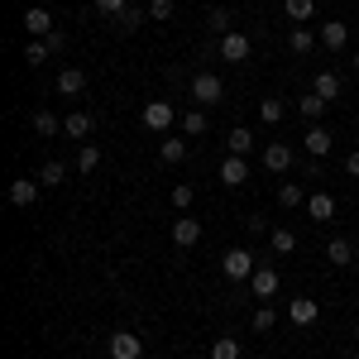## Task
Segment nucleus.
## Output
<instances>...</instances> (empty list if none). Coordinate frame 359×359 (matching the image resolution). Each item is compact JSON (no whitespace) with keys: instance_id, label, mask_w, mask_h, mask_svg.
<instances>
[{"instance_id":"11","label":"nucleus","mask_w":359,"mask_h":359,"mask_svg":"<svg viewBox=\"0 0 359 359\" xmlns=\"http://www.w3.org/2000/svg\"><path fill=\"white\" fill-rule=\"evenodd\" d=\"M39 187L43 182H34V177H15L10 182V206H34L39 201Z\"/></svg>"},{"instance_id":"34","label":"nucleus","mask_w":359,"mask_h":359,"mask_svg":"<svg viewBox=\"0 0 359 359\" xmlns=\"http://www.w3.org/2000/svg\"><path fill=\"white\" fill-rule=\"evenodd\" d=\"M259 120H264V125H278V120H283V101H264V106H259Z\"/></svg>"},{"instance_id":"24","label":"nucleus","mask_w":359,"mask_h":359,"mask_svg":"<svg viewBox=\"0 0 359 359\" xmlns=\"http://www.w3.org/2000/svg\"><path fill=\"white\" fill-rule=\"evenodd\" d=\"M158 158H163V163H182V158H187V144H182V139H172V135H168L163 144H158Z\"/></svg>"},{"instance_id":"30","label":"nucleus","mask_w":359,"mask_h":359,"mask_svg":"<svg viewBox=\"0 0 359 359\" xmlns=\"http://www.w3.org/2000/svg\"><path fill=\"white\" fill-rule=\"evenodd\" d=\"M25 57L34 62V67H39V62H48V57H53V48H48L43 39H29V43H25Z\"/></svg>"},{"instance_id":"9","label":"nucleus","mask_w":359,"mask_h":359,"mask_svg":"<svg viewBox=\"0 0 359 359\" xmlns=\"http://www.w3.org/2000/svg\"><path fill=\"white\" fill-rule=\"evenodd\" d=\"M225 149H230L235 158H249V154L259 149V144H254V130H245V125H235V130L225 135Z\"/></svg>"},{"instance_id":"8","label":"nucleus","mask_w":359,"mask_h":359,"mask_svg":"<svg viewBox=\"0 0 359 359\" xmlns=\"http://www.w3.org/2000/svg\"><path fill=\"white\" fill-rule=\"evenodd\" d=\"M221 57H225V62H245V57H249V39L240 34V29L221 34Z\"/></svg>"},{"instance_id":"26","label":"nucleus","mask_w":359,"mask_h":359,"mask_svg":"<svg viewBox=\"0 0 359 359\" xmlns=\"http://www.w3.org/2000/svg\"><path fill=\"white\" fill-rule=\"evenodd\" d=\"M115 25H120V34H135V29L144 25V10H139V5H125V10L115 15Z\"/></svg>"},{"instance_id":"25","label":"nucleus","mask_w":359,"mask_h":359,"mask_svg":"<svg viewBox=\"0 0 359 359\" xmlns=\"http://www.w3.org/2000/svg\"><path fill=\"white\" fill-rule=\"evenodd\" d=\"M302 201H306L302 182H283V187H278V206H287V211H292V206H302Z\"/></svg>"},{"instance_id":"17","label":"nucleus","mask_w":359,"mask_h":359,"mask_svg":"<svg viewBox=\"0 0 359 359\" xmlns=\"http://www.w3.org/2000/svg\"><path fill=\"white\" fill-rule=\"evenodd\" d=\"M245 177H249V163H245V158H235V154H230V158L221 163V182H225V187H240Z\"/></svg>"},{"instance_id":"23","label":"nucleus","mask_w":359,"mask_h":359,"mask_svg":"<svg viewBox=\"0 0 359 359\" xmlns=\"http://www.w3.org/2000/svg\"><path fill=\"white\" fill-rule=\"evenodd\" d=\"M283 10H287L292 25H306V20L316 15V0H283Z\"/></svg>"},{"instance_id":"15","label":"nucleus","mask_w":359,"mask_h":359,"mask_svg":"<svg viewBox=\"0 0 359 359\" xmlns=\"http://www.w3.org/2000/svg\"><path fill=\"white\" fill-rule=\"evenodd\" d=\"M326 106H331V101H321L316 91H306V96H297V115H302V120H311V125H316V120L326 115Z\"/></svg>"},{"instance_id":"20","label":"nucleus","mask_w":359,"mask_h":359,"mask_svg":"<svg viewBox=\"0 0 359 359\" xmlns=\"http://www.w3.org/2000/svg\"><path fill=\"white\" fill-rule=\"evenodd\" d=\"M311 91H316V96H321V101H335V96H340V91H345V82H340V77H335V72H316V86H311Z\"/></svg>"},{"instance_id":"16","label":"nucleus","mask_w":359,"mask_h":359,"mask_svg":"<svg viewBox=\"0 0 359 359\" xmlns=\"http://www.w3.org/2000/svg\"><path fill=\"white\" fill-rule=\"evenodd\" d=\"M91 125H96V120H91L86 111H72L67 120H62V135H67V139H86V135H91Z\"/></svg>"},{"instance_id":"32","label":"nucleus","mask_w":359,"mask_h":359,"mask_svg":"<svg viewBox=\"0 0 359 359\" xmlns=\"http://www.w3.org/2000/svg\"><path fill=\"white\" fill-rule=\"evenodd\" d=\"M269 240H273V254H292V249H297V235H292V230H273Z\"/></svg>"},{"instance_id":"1","label":"nucleus","mask_w":359,"mask_h":359,"mask_svg":"<svg viewBox=\"0 0 359 359\" xmlns=\"http://www.w3.org/2000/svg\"><path fill=\"white\" fill-rule=\"evenodd\" d=\"M221 273L230 278V283H245V278H254V254L249 249H230L221 259Z\"/></svg>"},{"instance_id":"3","label":"nucleus","mask_w":359,"mask_h":359,"mask_svg":"<svg viewBox=\"0 0 359 359\" xmlns=\"http://www.w3.org/2000/svg\"><path fill=\"white\" fill-rule=\"evenodd\" d=\"M172 120H177L172 101H149V106H144V130H154V135H163Z\"/></svg>"},{"instance_id":"38","label":"nucleus","mask_w":359,"mask_h":359,"mask_svg":"<svg viewBox=\"0 0 359 359\" xmlns=\"http://www.w3.org/2000/svg\"><path fill=\"white\" fill-rule=\"evenodd\" d=\"M91 5H96V10H101L106 20H115V15H120V10H125L130 0H91Z\"/></svg>"},{"instance_id":"33","label":"nucleus","mask_w":359,"mask_h":359,"mask_svg":"<svg viewBox=\"0 0 359 359\" xmlns=\"http://www.w3.org/2000/svg\"><path fill=\"white\" fill-rule=\"evenodd\" d=\"M96 163H101V149H96V144H82V154H77V168H82V172H91Z\"/></svg>"},{"instance_id":"41","label":"nucleus","mask_w":359,"mask_h":359,"mask_svg":"<svg viewBox=\"0 0 359 359\" xmlns=\"http://www.w3.org/2000/svg\"><path fill=\"white\" fill-rule=\"evenodd\" d=\"M345 172H350V177H359V149L350 154V158H345Z\"/></svg>"},{"instance_id":"42","label":"nucleus","mask_w":359,"mask_h":359,"mask_svg":"<svg viewBox=\"0 0 359 359\" xmlns=\"http://www.w3.org/2000/svg\"><path fill=\"white\" fill-rule=\"evenodd\" d=\"M355 72H359V53H355Z\"/></svg>"},{"instance_id":"19","label":"nucleus","mask_w":359,"mask_h":359,"mask_svg":"<svg viewBox=\"0 0 359 359\" xmlns=\"http://www.w3.org/2000/svg\"><path fill=\"white\" fill-rule=\"evenodd\" d=\"M249 287H254V297H273V292H278V273H273V269H254Z\"/></svg>"},{"instance_id":"14","label":"nucleus","mask_w":359,"mask_h":359,"mask_svg":"<svg viewBox=\"0 0 359 359\" xmlns=\"http://www.w3.org/2000/svg\"><path fill=\"white\" fill-rule=\"evenodd\" d=\"M57 91H62V96H82L86 91V72L82 67H62V72H57Z\"/></svg>"},{"instance_id":"2","label":"nucleus","mask_w":359,"mask_h":359,"mask_svg":"<svg viewBox=\"0 0 359 359\" xmlns=\"http://www.w3.org/2000/svg\"><path fill=\"white\" fill-rule=\"evenodd\" d=\"M221 77H216V72H196L192 77V96H196V106H216V101H221Z\"/></svg>"},{"instance_id":"22","label":"nucleus","mask_w":359,"mask_h":359,"mask_svg":"<svg viewBox=\"0 0 359 359\" xmlns=\"http://www.w3.org/2000/svg\"><path fill=\"white\" fill-rule=\"evenodd\" d=\"M326 259H331L335 269H345V264L355 259V249H350V240H345V235H335L331 245H326Z\"/></svg>"},{"instance_id":"12","label":"nucleus","mask_w":359,"mask_h":359,"mask_svg":"<svg viewBox=\"0 0 359 359\" xmlns=\"http://www.w3.org/2000/svg\"><path fill=\"white\" fill-rule=\"evenodd\" d=\"M316 39H321V43H326V48H345V43H350V25H340V20H326V25L316 29Z\"/></svg>"},{"instance_id":"29","label":"nucleus","mask_w":359,"mask_h":359,"mask_svg":"<svg viewBox=\"0 0 359 359\" xmlns=\"http://www.w3.org/2000/svg\"><path fill=\"white\" fill-rule=\"evenodd\" d=\"M211 359H240V340H235V335H221V340L211 345Z\"/></svg>"},{"instance_id":"18","label":"nucleus","mask_w":359,"mask_h":359,"mask_svg":"<svg viewBox=\"0 0 359 359\" xmlns=\"http://www.w3.org/2000/svg\"><path fill=\"white\" fill-rule=\"evenodd\" d=\"M306 211H311V221H331V216H335V196L331 192L306 196Z\"/></svg>"},{"instance_id":"6","label":"nucleus","mask_w":359,"mask_h":359,"mask_svg":"<svg viewBox=\"0 0 359 359\" xmlns=\"http://www.w3.org/2000/svg\"><path fill=\"white\" fill-rule=\"evenodd\" d=\"M302 149L311 154V158H326V154L335 149L331 130H326V125H311V130H306V139H302Z\"/></svg>"},{"instance_id":"36","label":"nucleus","mask_w":359,"mask_h":359,"mask_svg":"<svg viewBox=\"0 0 359 359\" xmlns=\"http://www.w3.org/2000/svg\"><path fill=\"white\" fill-rule=\"evenodd\" d=\"M172 206H177V211H187V206H192V187H187V182H177V187H172Z\"/></svg>"},{"instance_id":"27","label":"nucleus","mask_w":359,"mask_h":359,"mask_svg":"<svg viewBox=\"0 0 359 359\" xmlns=\"http://www.w3.org/2000/svg\"><path fill=\"white\" fill-rule=\"evenodd\" d=\"M57 130H62V120H57L53 111H39V115H34V135L48 139V135H57Z\"/></svg>"},{"instance_id":"7","label":"nucleus","mask_w":359,"mask_h":359,"mask_svg":"<svg viewBox=\"0 0 359 359\" xmlns=\"http://www.w3.org/2000/svg\"><path fill=\"white\" fill-rule=\"evenodd\" d=\"M25 29H29V39H48V34H53V15H48L43 5H29L25 10Z\"/></svg>"},{"instance_id":"37","label":"nucleus","mask_w":359,"mask_h":359,"mask_svg":"<svg viewBox=\"0 0 359 359\" xmlns=\"http://www.w3.org/2000/svg\"><path fill=\"white\" fill-rule=\"evenodd\" d=\"M149 20H172V0H149Z\"/></svg>"},{"instance_id":"21","label":"nucleus","mask_w":359,"mask_h":359,"mask_svg":"<svg viewBox=\"0 0 359 359\" xmlns=\"http://www.w3.org/2000/svg\"><path fill=\"white\" fill-rule=\"evenodd\" d=\"M316 43H321V39H316V34H311V29H292V34H287V48H292V53L302 57V53H311V48H316Z\"/></svg>"},{"instance_id":"35","label":"nucleus","mask_w":359,"mask_h":359,"mask_svg":"<svg viewBox=\"0 0 359 359\" xmlns=\"http://www.w3.org/2000/svg\"><path fill=\"white\" fill-rule=\"evenodd\" d=\"M273 306H259V311H254V331H273Z\"/></svg>"},{"instance_id":"28","label":"nucleus","mask_w":359,"mask_h":359,"mask_svg":"<svg viewBox=\"0 0 359 359\" xmlns=\"http://www.w3.org/2000/svg\"><path fill=\"white\" fill-rule=\"evenodd\" d=\"M62 177H67V168L57 163V158H48L43 172H39V182H43V187H62Z\"/></svg>"},{"instance_id":"5","label":"nucleus","mask_w":359,"mask_h":359,"mask_svg":"<svg viewBox=\"0 0 359 359\" xmlns=\"http://www.w3.org/2000/svg\"><path fill=\"white\" fill-rule=\"evenodd\" d=\"M106 350H111V359H139L144 355V340H139L135 331H115Z\"/></svg>"},{"instance_id":"40","label":"nucleus","mask_w":359,"mask_h":359,"mask_svg":"<svg viewBox=\"0 0 359 359\" xmlns=\"http://www.w3.org/2000/svg\"><path fill=\"white\" fill-rule=\"evenodd\" d=\"M43 43H48V48H53V53H62V48H67V34H62V29H53V34H48V39H43Z\"/></svg>"},{"instance_id":"39","label":"nucleus","mask_w":359,"mask_h":359,"mask_svg":"<svg viewBox=\"0 0 359 359\" xmlns=\"http://www.w3.org/2000/svg\"><path fill=\"white\" fill-rule=\"evenodd\" d=\"M211 29L216 34H230V10H211Z\"/></svg>"},{"instance_id":"4","label":"nucleus","mask_w":359,"mask_h":359,"mask_svg":"<svg viewBox=\"0 0 359 359\" xmlns=\"http://www.w3.org/2000/svg\"><path fill=\"white\" fill-rule=\"evenodd\" d=\"M287 321H292V326H316V321H321V302H316V297H292V306H287Z\"/></svg>"},{"instance_id":"10","label":"nucleus","mask_w":359,"mask_h":359,"mask_svg":"<svg viewBox=\"0 0 359 359\" xmlns=\"http://www.w3.org/2000/svg\"><path fill=\"white\" fill-rule=\"evenodd\" d=\"M292 158H297V149H292V144H269V149H264V168H269V172L292 168Z\"/></svg>"},{"instance_id":"31","label":"nucleus","mask_w":359,"mask_h":359,"mask_svg":"<svg viewBox=\"0 0 359 359\" xmlns=\"http://www.w3.org/2000/svg\"><path fill=\"white\" fill-rule=\"evenodd\" d=\"M182 135H206V111H187L182 115Z\"/></svg>"},{"instance_id":"13","label":"nucleus","mask_w":359,"mask_h":359,"mask_svg":"<svg viewBox=\"0 0 359 359\" xmlns=\"http://www.w3.org/2000/svg\"><path fill=\"white\" fill-rule=\"evenodd\" d=\"M196 240H201V221H192V216L172 221V245H177V249H192Z\"/></svg>"}]
</instances>
